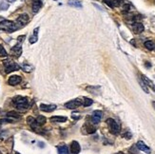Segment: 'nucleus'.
Masks as SVG:
<instances>
[{
	"mask_svg": "<svg viewBox=\"0 0 155 154\" xmlns=\"http://www.w3.org/2000/svg\"><path fill=\"white\" fill-rule=\"evenodd\" d=\"M14 105L15 107H17L18 110H27L29 107V100L27 97L23 96H16L12 100Z\"/></svg>",
	"mask_w": 155,
	"mask_h": 154,
	"instance_id": "f257e3e1",
	"label": "nucleus"
},
{
	"mask_svg": "<svg viewBox=\"0 0 155 154\" xmlns=\"http://www.w3.org/2000/svg\"><path fill=\"white\" fill-rule=\"evenodd\" d=\"M0 29L7 32H14L17 30V26L16 24L12 21H9V20H4L0 23Z\"/></svg>",
	"mask_w": 155,
	"mask_h": 154,
	"instance_id": "f03ea898",
	"label": "nucleus"
},
{
	"mask_svg": "<svg viewBox=\"0 0 155 154\" xmlns=\"http://www.w3.org/2000/svg\"><path fill=\"white\" fill-rule=\"evenodd\" d=\"M108 127V130H110L111 133H112V134H118V133L120 132V130H121V127L119 123H117L114 119L112 118H108L107 121H106Z\"/></svg>",
	"mask_w": 155,
	"mask_h": 154,
	"instance_id": "7ed1b4c3",
	"label": "nucleus"
},
{
	"mask_svg": "<svg viewBox=\"0 0 155 154\" xmlns=\"http://www.w3.org/2000/svg\"><path fill=\"white\" fill-rule=\"evenodd\" d=\"M29 20H30V18H29V15L27 14H20L17 19H16V26H17V28H22L24 27L25 25H27V23L29 22Z\"/></svg>",
	"mask_w": 155,
	"mask_h": 154,
	"instance_id": "20e7f679",
	"label": "nucleus"
},
{
	"mask_svg": "<svg viewBox=\"0 0 155 154\" xmlns=\"http://www.w3.org/2000/svg\"><path fill=\"white\" fill-rule=\"evenodd\" d=\"M3 64H4V66H5L7 73L14 72V70H18V69H19V66L16 65L15 63H14V62L11 61V60H5L3 62Z\"/></svg>",
	"mask_w": 155,
	"mask_h": 154,
	"instance_id": "39448f33",
	"label": "nucleus"
},
{
	"mask_svg": "<svg viewBox=\"0 0 155 154\" xmlns=\"http://www.w3.org/2000/svg\"><path fill=\"white\" fill-rule=\"evenodd\" d=\"M82 133L83 134H91V133H94L96 128L93 126V123H86L82 127Z\"/></svg>",
	"mask_w": 155,
	"mask_h": 154,
	"instance_id": "423d86ee",
	"label": "nucleus"
},
{
	"mask_svg": "<svg viewBox=\"0 0 155 154\" xmlns=\"http://www.w3.org/2000/svg\"><path fill=\"white\" fill-rule=\"evenodd\" d=\"M82 105V100L81 99H74L65 104V107H68L70 110H75L77 109L79 106Z\"/></svg>",
	"mask_w": 155,
	"mask_h": 154,
	"instance_id": "0eeeda50",
	"label": "nucleus"
},
{
	"mask_svg": "<svg viewBox=\"0 0 155 154\" xmlns=\"http://www.w3.org/2000/svg\"><path fill=\"white\" fill-rule=\"evenodd\" d=\"M103 116V112L101 110H94L91 115V123L93 125H97L101 121V118Z\"/></svg>",
	"mask_w": 155,
	"mask_h": 154,
	"instance_id": "6e6552de",
	"label": "nucleus"
},
{
	"mask_svg": "<svg viewBox=\"0 0 155 154\" xmlns=\"http://www.w3.org/2000/svg\"><path fill=\"white\" fill-rule=\"evenodd\" d=\"M136 148L139 149V150H141V151H143V152H145V153H146V154H150L151 153V149H150L148 145H146L143 141H139L137 144H136Z\"/></svg>",
	"mask_w": 155,
	"mask_h": 154,
	"instance_id": "1a4fd4ad",
	"label": "nucleus"
},
{
	"mask_svg": "<svg viewBox=\"0 0 155 154\" xmlns=\"http://www.w3.org/2000/svg\"><path fill=\"white\" fill-rule=\"evenodd\" d=\"M145 30V27L144 25L140 23V22H135L134 24L132 25V31L134 32V33H137V34H139V33H142Z\"/></svg>",
	"mask_w": 155,
	"mask_h": 154,
	"instance_id": "9d476101",
	"label": "nucleus"
},
{
	"mask_svg": "<svg viewBox=\"0 0 155 154\" xmlns=\"http://www.w3.org/2000/svg\"><path fill=\"white\" fill-rule=\"evenodd\" d=\"M21 81H22V79H21L20 76L12 75L9 78V80H8V84H9L10 86H16V85L20 84Z\"/></svg>",
	"mask_w": 155,
	"mask_h": 154,
	"instance_id": "9b49d317",
	"label": "nucleus"
},
{
	"mask_svg": "<svg viewBox=\"0 0 155 154\" xmlns=\"http://www.w3.org/2000/svg\"><path fill=\"white\" fill-rule=\"evenodd\" d=\"M40 110L44 112H52L53 110H56V105H46V104H41Z\"/></svg>",
	"mask_w": 155,
	"mask_h": 154,
	"instance_id": "f8f14e48",
	"label": "nucleus"
},
{
	"mask_svg": "<svg viewBox=\"0 0 155 154\" xmlns=\"http://www.w3.org/2000/svg\"><path fill=\"white\" fill-rule=\"evenodd\" d=\"M80 150H81V147L77 141L72 142V145H70V151H72V154H79Z\"/></svg>",
	"mask_w": 155,
	"mask_h": 154,
	"instance_id": "ddd939ff",
	"label": "nucleus"
},
{
	"mask_svg": "<svg viewBox=\"0 0 155 154\" xmlns=\"http://www.w3.org/2000/svg\"><path fill=\"white\" fill-rule=\"evenodd\" d=\"M104 2L111 8H116L120 6V4L122 3L121 0H104Z\"/></svg>",
	"mask_w": 155,
	"mask_h": 154,
	"instance_id": "4468645a",
	"label": "nucleus"
},
{
	"mask_svg": "<svg viewBox=\"0 0 155 154\" xmlns=\"http://www.w3.org/2000/svg\"><path fill=\"white\" fill-rule=\"evenodd\" d=\"M42 7V0H33L32 2V11L36 14L38 12L39 10L41 9Z\"/></svg>",
	"mask_w": 155,
	"mask_h": 154,
	"instance_id": "2eb2a0df",
	"label": "nucleus"
},
{
	"mask_svg": "<svg viewBox=\"0 0 155 154\" xmlns=\"http://www.w3.org/2000/svg\"><path fill=\"white\" fill-rule=\"evenodd\" d=\"M11 53L14 54V56H16V57H19L20 55H21V53H22V48H21V46H14V48L11 49Z\"/></svg>",
	"mask_w": 155,
	"mask_h": 154,
	"instance_id": "dca6fc26",
	"label": "nucleus"
},
{
	"mask_svg": "<svg viewBox=\"0 0 155 154\" xmlns=\"http://www.w3.org/2000/svg\"><path fill=\"white\" fill-rule=\"evenodd\" d=\"M67 121V117L64 116H52L51 118V122L52 123H64Z\"/></svg>",
	"mask_w": 155,
	"mask_h": 154,
	"instance_id": "f3484780",
	"label": "nucleus"
},
{
	"mask_svg": "<svg viewBox=\"0 0 155 154\" xmlns=\"http://www.w3.org/2000/svg\"><path fill=\"white\" fill-rule=\"evenodd\" d=\"M57 149H58V154H69V148L65 145H59Z\"/></svg>",
	"mask_w": 155,
	"mask_h": 154,
	"instance_id": "a211bd4d",
	"label": "nucleus"
},
{
	"mask_svg": "<svg viewBox=\"0 0 155 154\" xmlns=\"http://www.w3.org/2000/svg\"><path fill=\"white\" fill-rule=\"evenodd\" d=\"M69 5L75 8H82V3L79 0H70Z\"/></svg>",
	"mask_w": 155,
	"mask_h": 154,
	"instance_id": "6ab92c4d",
	"label": "nucleus"
},
{
	"mask_svg": "<svg viewBox=\"0 0 155 154\" xmlns=\"http://www.w3.org/2000/svg\"><path fill=\"white\" fill-rule=\"evenodd\" d=\"M142 79H143V82L145 83L146 85H148V86H149V87H151V88L155 90V85L153 84V83L149 80V78H146L145 75H142Z\"/></svg>",
	"mask_w": 155,
	"mask_h": 154,
	"instance_id": "aec40b11",
	"label": "nucleus"
},
{
	"mask_svg": "<svg viewBox=\"0 0 155 154\" xmlns=\"http://www.w3.org/2000/svg\"><path fill=\"white\" fill-rule=\"evenodd\" d=\"M35 121H36L37 124L39 125V126H42V125H44V124L46 123V121H47V119H46L45 116H43V115H39L38 117H37V118L35 119Z\"/></svg>",
	"mask_w": 155,
	"mask_h": 154,
	"instance_id": "412c9836",
	"label": "nucleus"
},
{
	"mask_svg": "<svg viewBox=\"0 0 155 154\" xmlns=\"http://www.w3.org/2000/svg\"><path fill=\"white\" fill-rule=\"evenodd\" d=\"M93 101L90 98L85 97V98H83V100H82V106H84V107H89L90 105H93Z\"/></svg>",
	"mask_w": 155,
	"mask_h": 154,
	"instance_id": "4be33fe9",
	"label": "nucleus"
},
{
	"mask_svg": "<svg viewBox=\"0 0 155 154\" xmlns=\"http://www.w3.org/2000/svg\"><path fill=\"white\" fill-rule=\"evenodd\" d=\"M37 32H38V28H36L34 30V32H33V35L30 37V43L33 44L37 41Z\"/></svg>",
	"mask_w": 155,
	"mask_h": 154,
	"instance_id": "5701e85b",
	"label": "nucleus"
},
{
	"mask_svg": "<svg viewBox=\"0 0 155 154\" xmlns=\"http://www.w3.org/2000/svg\"><path fill=\"white\" fill-rule=\"evenodd\" d=\"M145 47L148 49H149V51H152V49H154V48H155V45H154V43L152 42V41H146Z\"/></svg>",
	"mask_w": 155,
	"mask_h": 154,
	"instance_id": "b1692460",
	"label": "nucleus"
},
{
	"mask_svg": "<svg viewBox=\"0 0 155 154\" xmlns=\"http://www.w3.org/2000/svg\"><path fill=\"white\" fill-rule=\"evenodd\" d=\"M7 116H8V117L15 118V119H19V118H20V115L17 113V112H15V111H10V112H8Z\"/></svg>",
	"mask_w": 155,
	"mask_h": 154,
	"instance_id": "393cba45",
	"label": "nucleus"
},
{
	"mask_svg": "<svg viewBox=\"0 0 155 154\" xmlns=\"http://www.w3.org/2000/svg\"><path fill=\"white\" fill-rule=\"evenodd\" d=\"M8 54H7V52H6V49H4L1 45H0V56H2V57H4V56H7Z\"/></svg>",
	"mask_w": 155,
	"mask_h": 154,
	"instance_id": "a878e982",
	"label": "nucleus"
},
{
	"mask_svg": "<svg viewBox=\"0 0 155 154\" xmlns=\"http://www.w3.org/2000/svg\"><path fill=\"white\" fill-rule=\"evenodd\" d=\"M140 85H141V87H142V89L144 90V91L146 93H149V90H148V88H146V84L143 82V81H140Z\"/></svg>",
	"mask_w": 155,
	"mask_h": 154,
	"instance_id": "bb28decb",
	"label": "nucleus"
},
{
	"mask_svg": "<svg viewBox=\"0 0 155 154\" xmlns=\"http://www.w3.org/2000/svg\"><path fill=\"white\" fill-rule=\"evenodd\" d=\"M124 137H126V139H131V134L129 132H126V134L124 135Z\"/></svg>",
	"mask_w": 155,
	"mask_h": 154,
	"instance_id": "cd10ccee",
	"label": "nucleus"
},
{
	"mask_svg": "<svg viewBox=\"0 0 155 154\" xmlns=\"http://www.w3.org/2000/svg\"><path fill=\"white\" fill-rule=\"evenodd\" d=\"M152 106L154 107V110H155V102H152Z\"/></svg>",
	"mask_w": 155,
	"mask_h": 154,
	"instance_id": "c85d7f7f",
	"label": "nucleus"
},
{
	"mask_svg": "<svg viewBox=\"0 0 155 154\" xmlns=\"http://www.w3.org/2000/svg\"><path fill=\"white\" fill-rule=\"evenodd\" d=\"M116 154H124L123 152H118V153H116Z\"/></svg>",
	"mask_w": 155,
	"mask_h": 154,
	"instance_id": "c756f323",
	"label": "nucleus"
},
{
	"mask_svg": "<svg viewBox=\"0 0 155 154\" xmlns=\"http://www.w3.org/2000/svg\"><path fill=\"white\" fill-rule=\"evenodd\" d=\"M15 154H20V153H18V152H16V153H15Z\"/></svg>",
	"mask_w": 155,
	"mask_h": 154,
	"instance_id": "7c9ffc66",
	"label": "nucleus"
}]
</instances>
